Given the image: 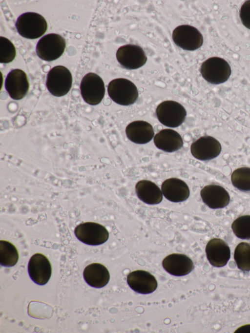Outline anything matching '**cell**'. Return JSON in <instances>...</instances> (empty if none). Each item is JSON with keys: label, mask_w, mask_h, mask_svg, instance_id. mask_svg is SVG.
I'll return each instance as SVG.
<instances>
[{"label": "cell", "mask_w": 250, "mask_h": 333, "mask_svg": "<svg viewBox=\"0 0 250 333\" xmlns=\"http://www.w3.org/2000/svg\"><path fill=\"white\" fill-rule=\"evenodd\" d=\"M18 33L22 37L38 39L42 36L47 29V23L43 16L35 12H26L20 16L16 22Z\"/></svg>", "instance_id": "6da1fadb"}, {"label": "cell", "mask_w": 250, "mask_h": 333, "mask_svg": "<svg viewBox=\"0 0 250 333\" xmlns=\"http://www.w3.org/2000/svg\"><path fill=\"white\" fill-rule=\"evenodd\" d=\"M107 92L110 98L116 103L122 105H129L138 99V91L136 85L125 78H117L108 84Z\"/></svg>", "instance_id": "7a4b0ae2"}, {"label": "cell", "mask_w": 250, "mask_h": 333, "mask_svg": "<svg viewBox=\"0 0 250 333\" xmlns=\"http://www.w3.org/2000/svg\"><path fill=\"white\" fill-rule=\"evenodd\" d=\"M200 72L208 82L218 84L226 82L231 74L229 63L218 57L209 58L201 64Z\"/></svg>", "instance_id": "3957f363"}, {"label": "cell", "mask_w": 250, "mask_h": 333, "mask_svg": "<svg viewBox=\"0 0 250 333\" xmlns=\"http://www.w3.org/2000/svg\"><path fill=\"white\" fill-rule=\"evenodd\" d=\"M72 84V74L63 66H56L47 74L46 86L49 92L54 96L62 97L67 94Z\"/></svg>", "instance_id": "277c9868"}, {"label": "cell", "mask_w": 250, "mask_h": 333, "mask_svg": "<svg viewBox=\"0 0 250 333\" xmlns=\"http://www.w3.org/2000/svg\"><path fill=\"white\" fill-rule=\"evenodd\" d=\"M65 41L61 35L50 33L42 37L36 46L38 57L45 61H53L60 57L64 52Z\"/></svg>", "instance_id": "5b68a950"}, {"label": "cell", "mask_w": 250, "mask_h": 333, "mask_svg": "<svg viewBox=\"0 0 250 333\" xmlns=\"http://www.w3.org/2000/svg\"><path fill=\"white\" fill-rule=\"evenodd\" d=\"M156 114L161 124L168 127H176L184 122L187 112L180 103L174 101H165L157 106Z\"/></svg>", "instance_id": "8992f818"}, {"label": "cell", "mask_w": 250, "mask_h": 333, "mask_svg": "<svg viewBox=\"0 0 250 333\" xmlns=\"http://www.w3.org/2000/svg\"><path fill=\"white\" fill-rule=\"evenodd\" d=\"M80 90L83 100L88 104L95 105L101 102L105 94L102 79L94 73H88L82 79Z\"/></svg>", "instance_id": "52a82bcc"}, {"label": "cell", "mask_w": 250, "mask_h": 333, "mask_svg": "<svg viewBox=\"0 0 250 333\" xmlns=\"http://www.w3.org/2000/svg\"><path fill=\"white\" fill-rule=\"evenodd\" d=\"M74 233L82 243L91 246L102 245L109 237L107 229L103 225L91 222L81 223L76 226Z\"/></svg>", "instance_id": "ba28073f"}, {"label": "cell", "mask_w": 250, "mask_h": 333, "mask_svg": "<svg viewBox=\"0 0 250 333\" xmlns=\"http://www.w3.org/2000/svg\"><path fill=\"white\" fill-rule=\"evenodd\" d=\"M172 38L178 46L187 50H196L203 43L201 32L196 28L189 25L176 27L173 31Z\"/></svg>", "instance_id": "9c48e42d"}, {"label": "cell", "mask_w": 250, "mask_h": 333, "mask_svg": "<svg viewBox=\"0 0 250 333\" xmlns=\"http://www.w3.org/2000/svg\"><path fill=\"white\" fill-rule=\"evenodd\" d=\"M118 62L127 69H135L144 65L147 57L143 48L139 45L128 44L120 47L116 52Z\"/></svg>", "instance_id": "30bf717a"}, {"label": "cell", "mask_w": 250, "mask_h": 333, "mask_svg": "<svg viewBox=\"0 0 250 333\" xmlns=\"http://www.w3.org/2000/svg\"><path fill=\"white\" fill-rule=\"evenodd\" d=\"M221 145L215 138L203 136L193 142L190 146L192 156L201 161H207L217 157L221 151Z\"/></svg>", "instance_id": "8fae6325"}, {"label": "cell", "mask_w": 250, "mask_h": 333, "mask_svg": "<svg viewBox=\"0 0 250 333\" xmlns=\"http://www.w3.org/2000/svg\"><path fill=\"white\" fill-rule=\"evenodd\" d=\"M28 271L34 283L44 285L48 282L51 275L50 262L44 255L39 253L34 254L29 261Z\"/></svg>", "instance_id": "7c38bea8"}, {"label": "cell", "mask_w": 250, "mask_h": 333, "mask_svg": "<svg viewBox=\"0 0 250 333\" xmlns=\"http://www.w3.org/2000/svg\"><path fill=\"white\" fill-rule=\"evenodd\" d=\"M5 88L12 99L16 100L22 99L29 88L27 75L20 69L12 70L6 77Z\"/></svg>", "instance_id": "4fadbf2b"}, {"label": "cell", "mask_w": 250, "mask_h": 333, "mask_svg": "<svg viewBox=\"0 0 250 333\" xmlns=\"http://www.w3.org/2000/svg\"><path fill=\"white\" fill-rule=\"evenodd\" d=\"M205 251L210 264L217 268L225 266L230 257L229 246L220 238L210 240L206 245Z\"/></svg>", "instance_id": "5bb4252c"}, {"label": "cell", "mask_w": 250, "mask_h": 333, "mask_svg": "<svg viewBox=\"0 0 250 333\" xmlns=\"http://www.w3.org/2000/svg\"><path fill=\"white\" fill-rule=\"evenodd\" d=\"M127 282L134 291L141 294H149L157 288V281L152 274L145 270H138L130 272Z\"/></svg>", "instance_id": "9a60e30c"}, {"label": "cell", "mask_w": 250, "mask_h": 333, "mask_svg": "<svg viewBox=\"0 0 250 333\" xmlns=\"http://www.w3.org/2000/svg\"><path fill=\"white\" fill-rule=\"evenodd\" d=\"M200 195L203 202L212 209L223 208L230 201L228 191L222 186L217 185L205 186L200 191Z\"/></svg>", "instance_id": "2e32d148"}, {"label": "cell", "mask_w": 250, "mask_h": 333, "mask_svg": "<svg viewBox=\"0 0 250 333\" xmlns=\"http://www.w3.org/2000/svg\"><path fill=\"white\" fill-rule=\"evenodd\" d=\"M162 266L168 273L176 276L188 274L194 267L189 257L180 253H172L166 256L162 262Z\"/></svg>", "instance_id": "e0dca14e"}, {"label": "cell", "mask_w": 250, "mask_h": 333, "mask_svg": "<svg viewBox=\"0 0 250 333\" xmlns=\"http://www.w3.org/2000/svg\"><path fill=\"white\" fill-rule=\"evenodd\" d=\"M163 194L168 200L178 203L186 200L190 191L187 184L183 180L171 178L164 181L161 186Z\"/></svg>", "instance_id": "ac0fdd59"}, {"label": "cell", "mask_w": 250, "mask_h": 333, "mask_svg": "<svg viewBox=\"0 0 250 333\" xmlns=\"http://www.w3.org/2000/svg\"><path fill=\"white\" fill-rule=\"evenodd\" d=\"M128 139L138 144L148 143L153 138L154 132L151 125L144 121H135L129 123L125 128Z\"/></svg>", "instance_id": "d6986e66"}, {"label": "cell", "mask_w": 250, "mask_h": 333, "mask_svg": "<svg viewBox=\"0 0 250 333\" xmlns=\"http://www.w3.org/2000/svg\"><path fill=\"white\" fill-rule=\"evenodd\" d=\"M154 143L156 146L165 152H173L181 148L183 145L181 136L171 129H164L154 136Z\"/></svg>", "instance_id": "ffe728a7"}, {"label": "cell", "mask_w": 250, "mask_h": 333, "mask_svg": "<svg viewBox=\"0 0 250 333\" xmlns=\"http://www.w3.org/2000/svg\"><path fill=\"white\" fill-rule=\"evenodd\" d=\"M83 276L85 281L90 286L101 288L107 284L110 274L103 265L94 263L87 265L84 269Z\"/></svg>", "instance_id": "44dd1931"}, {"label": "cell", "mask_w": 250, "mask_h": 333, "mask_svg": "<svg viewBox=\"0 0 250 333\" xmlns=\"http://www.w3.org/2000/svg\"><path fill=\"white\" fill-rule=\"evenodd\" d=\"M136 194L140 200L149 205L159 204L162 200V190L154 183L146 180L137 182L135 186Z\"/></svg>", "instance_id": "7402d4cb"}, {"label": "cell", "mask_w": 250, "mask_h": 333, "mask_svg": "<svg viewBox=\"0 0 250 333\" xmlns=\"http://www.w3.org/2000/svg\"><path fill=\"white\" fill-rule=\"evenodd\" d=\"M19 259V253L16 247L11 243L0 241V264L4 267L15 266Z\"/></svg>", "instance_id": "603a6c76"}, {"label": "cell", "mask_w": 250, "mask_h": 333, "mask_svg": "<svg viewBox=\"0 0 250 333\" xmlns=\"http://www.w3.org/2000/svg\"><path fill=\"white\" fill-rule=\"evenodd\" d=\"M234 259L238 268L243 271H250V244L241 242L235 248Z\"/></svg>", "instance_id": "cb8c5ba5"}, {"label": "cell", "mask_w": 250, "mask_h": 333, "mask_svg": "<svg viewBox=\"0 0 250 333\" xmlns=\"http://www.w3.org/2000/svg\"><path fill=\"white\" fill-rule=\"evenodd\" d=\"M233 186L241 191H250V167H242L234 170L231 176Z\"/></svg>", "instance_id": "d4e9b609"}, {"label": "cell", "mask_w": 250, "mask_h": 333, "mask_svg": "<svg viewBox=\"0 0 250 333\" xmlns=\"http://www.w3.org/2000/svg\"><path fill=\"white\" fill-rule=\"evenodd\" d=\"M231 229L238 238L250 239V215H243L236 218L232 223Z\"/></svg>", "instance_id": "484cf974"}, {"label": "cell", "mask_w": 250, "mask_h": 333, "mask_svg": "<svg viewBox=\"0 0 250 333\" xmlns=\"http://www.w3.org/2000/svg\"><path fill=\"white\" fill-rule=\"evenodd\" d=\"M16 48L13 43L8 39L0 37V62L7 63L15 59Z\"/></svg>", "instance_id": "4316f807"}, {"label": "cell", "mask_w": 250, "mask_h": 333, "mask_svg": "<svg viewBox=\"0 0 250 333\" xmlns=\"http://www.w3.org/2000/svg\"><path fill=\"white\" fill-rule=\"evenodd\" d=\"M239 15L243 24L250 29V0L246 1L242 4Z\"/></svg>", "instance_id": "83f0119b"}, {"label": "cell", "mask_w": 250, "mask_h": 333, "mask_svg": "<svg viewBox=\"0 0 250 333\" xmlns=\"http://www.w3.org/2000/svg\"><path fill=\"white\" fill-rule=\"evenodd\" d=\"M250 333V325H246L239 328L235 333Z\"/></svg>", "instance_id": "f1b7e54d"}]
</instances>
